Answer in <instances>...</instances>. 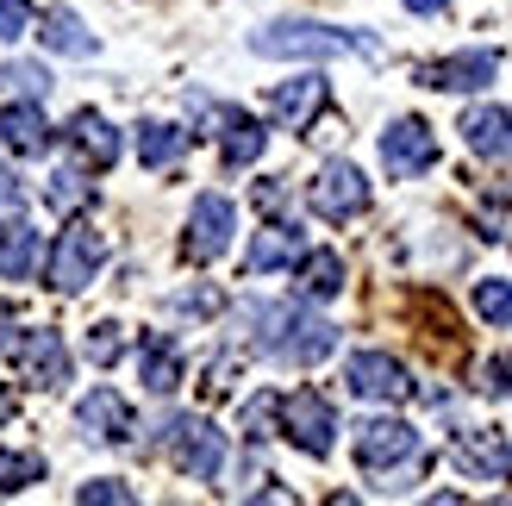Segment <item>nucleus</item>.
Here are the masks:
<instances>
[{
  "instance_id": "c756f323",
  "label": "nucleus",
  "mask_w": 512,
  "mask_h": 506,
  "mask_svg": "<svg viewBox=\"0 0 512 506\" xmlns=\"http://www.w3.org/2000/svg\"><path fill=\"white\" fill-rule=\"evenodd\" d=\"M475 313L488 319V325H512V282H475Z\"/></svg>"
},
{
  "instance_id": "9b49d317",
  "label": "nucleus",
  "mask_w": 512,
  "mask_h": 506,
  "mask_svg": "<svg viewBox=\"0 0 512 506\" xmlns=\"http://www.w3.org/2000/svg\"><path fill=\"white\" fill-rule=\"evenodd\" d=\"M313 213L331 219V225L369 213V182H363V169H356V163H325L319 182H313Z\"/></svg>"
},
{
  "instance_id": "f03ea898",
  "label": "nucleus",
  "mask_w": 512,
  "mask_h": 506,
  "mask_svg": "<svg viewBox=\"0 0 512 506\" xmlns=\"http://www.w3.org/2000/svg\"><path fill=\"white\" fill-rule=\"evenodd\" d=\"M250 50L256 57H281V63H331V57L381 63L375 32H344V25H319V19H275L263 32H250Z\"/></svg>"
},
{
  "instance_id": "f257e3e1",
  "label": "nucleus",
  "mask_w": 512,
  "mask_h": 506,
  "mask_svg": "<svg viewBox=\"0 0 512 506\" xmlns=\"http://www.w3.org/2000/svg\"><path fill=\"white\" fill-rule=\"evenodd\" d=\"M244 319L256 325L250 344L263 350V357H275V363L313 369V363H325L331 350H338V325L319 319L313 307H300V300H269V307H244Z\"/></svg>"
},
{
  "instance_id": "0eeeda50",
  "label": "nucleus",
  "mask_w": 512,
  "mask_h": 506,
  "mask_svg": "<svg viewBox=\"0 0 512 506\" xmlns=\"http://www.w3.org/2000/svg\"><path fill=\"white\" fill-rule=\"evenodd\" d=\"M344 382H350L356 400H381V407L413 400V375H406V363L388 357V350H356V357L344 363Z\"/></svg>"
},
{
  "instance_id": "423d86ee",
  "label": "nucleus",
  "mask_w": 512,
  "mask_h": 506,
  "mask_svg": "<svg viewBox=\"0 0 512 506\" xmlns=\"http://www.w3.org/2000/svg\"><path fill=\"white\" fill-rule=\"evenodd\" d=\"M163 444L182 475H194V482H213V475L225 469V432L207 419H163Z\"/></svg>"
},
{
  "instance_id": "473e14b6",
  "label": "nucleus",
  "mask_w": 512,
  "mask_h": 506,
  "mask_svg": "<svg viewBox=\"0 0 512 506\" xmlns=\"http://www.w3.org/2000/svg\"><path fill=\"white\" fill-rule=\"evenodd\" d=\"M38 25V7L32 0H0V38H25Z\"/></svg>"
},
{
  "instance_id": "4c0bfd02",
  "label": "nucleus",
  "mask_w": 512,
  "mask_h": 506,
  "mask_svg": "<svg viewBox=\"0 0 512 506\" xmlns=\"http://www.w3.org/2000/svg\"><path fill=\"white\" fill-rule=\"evenodd\" d=\"M406 7H413V13H444L450 0H406Z\"/></svg>"
},
{
  "instance_id": "4be33fe9",
  "label": "nucleus",
  "mask_w": 512,
  "mask_h": 506,
  "mask_svg": "<svg viewBox=\"0 0 512 506\" xmlns=\"http://www.w3.org/2000/svg\"><path fill=\"white\" fill-rule=\"evenodd\" d=\"M463 144L475 157H512V113L506 107H469L463 113Z\"/></svg>"
},
{
  "instance_id": "2f4dec72",
  "label": "nucleus",
  "mask_w": 512,
  "mask_h": 506,
  "mask_svg": "<svg viewBox=\"0 0 512 506\" xmlns=\"http://www.w3.org/2000/svg\"><path fill=\"white\" fill-rule=\"evenodd\" d=\"M88 363H100V369H107V363H119V350H125V338H119V325H107V319H100V325H88Z\"/></svg>"
},
{
  "instance_id": "7c9ffc66",
  "label": "nucleus",
  "mask_w": 512,
  "mask_h": 506,
  "mask_svg": "<svg viewBox=\"0 0 512 506\" xmlns=\"http://www.w3.org/2000/svg\"><path fill=\"white\" fill-rule=\"evenodd\" d=\"M75 500H82V506H125V500H138V494H132V482H119V475H100V482L75 488Z\"/></svg>"
},
{
  "instance_id": "5701e85b",
  "label": "nucleus",
  "mask_w": 512,
  "mask_h": 506,
  "mask_svg": "<svg viewBox=\"0 0 512 506\" xmlns=\"http://www.w3.org/2000/svg\"><path fill=\"white\" fill-rule=\"evenodd\" d=\"M69 144L82 150V157H88L94 169H113V163H119V132H113V125L100 119L94 107H82V113L69 119Z\"/></svg>"
},
{
  "instance_id": "7ed1b4c3",
  "label": "nucleus",
  "mask_w": 512,
  "mask_h": 506,
  "mask_svg": "<svg viewBox=\"0 0 512 506\" xmlns=\"http://www.w3.org/2000/svg\"><path fill=\"white\" fill-rule=\"evenodd\" d=\"M356 469L375 475L381 494H400L431 469V450L419 444V432L406 419H363L356 425Z\"/></svg>"
},
{
  "instance_id": "20e7f679",
  "label": "nucleus",
  "mask_w": 512,
  "mask_h": 506,
  "mask_svg": "<svg viewBox=\"0 0 512 506\" xmlns=\"http://www.w3.org/2000/svg\"><path fill=\"white\" fill-rule=\"evenodd\" d=\"M281 432H288V444L306 450V457H331L338 413H331V400L319 388H294V394H281Z\"/></svg>"
},
{
  "instance_id": "c9c22d12",
  "label": "nucleus",
  "mask_w": 512,
  "mask_h": 506,
  "mask_svg": "<svg viewBox=\"0 0 512 506\" xmlns=\"http://www.w3.org/2000/svg\"><path fill=\"white\" fill-rule=\"evenodd\" d=\"M169 307H175V313H219V294H213V288H188V294H175Z\"/></svg>"
},
{
  "instance_id": "f8f14e48",
  "label": "nucleus",
  "mask_w": 512,
  "mask_h": 506,
  "mask_svg": "<svg viewBox=\"0 0 512 506\" xmlns=\"http://www.w3.org/2000/svg\"><path fill=\"white\" fill-rule=\"evenodd\" d=\"M494 75H500V50H456L444 63H425L419 82L438 88V94H481Z\"/></svg>"
},
{
  "instance_id": "4468645a",
  "label": "nucleus",
  "mask_w": 512,
  "mask_h": 506,
  "mask_svg": "<svg viewBox=\"0 0 512 506\" xmlns=\"http://www.w3.org/2000/svg\"><path fill=\"white\" fill-rule=\"evenodd\" d=\"M19 382H32V388H63L69 382V344H63V332L38 325V332L19 338Z\"/></svg>"
},
{
  "instance_id": "6e6552de",
  "label": "nucleus",
  "mask_w": 512,
  "mask_h": 506,
  "mask_svg": "<svg viewBox=\"0 0 512 506\" xmlns=\"http://www.w3.org/2000/svg\"><path fill=\"white\" fill-rule=\"evenodd\" d=\"M232 232H238V207L225 194H200L194 213H188V232H182V257L188 263H213V257H225Z\"/></svg>"
},
{
  "instance_id": "dca6fc26",
  "label": "nucleus",
  "mask_w": 512,
  "mask_h": 506,
  "mask_svg": "<svg viewBox=\"0 0 512 506\" xmlns=\"http://www.w3.org/2000/svg\"><path fill=\"white\" fill-rule=\"evenodd\" d=\"M300 250H306V238H300V225H288V219H269L263 232L250 238V250H244V275L294 269V263H300Z\"/></svg>"
},
{
  "instance_id": "58836bf2",
  "label": "nucleus",
  "mask_w": 512,
  "mask_h": 506,
  "mask_svg": "<svg viewBox=\"0 0 512 506\" xmlns=\"http://www.w3.org/2000/svg\"><path fill=\"white\" fill-rule=\"evenodd\" d=\"M7 332H13V313L0 307V350H7Z\"/></svg>"
},
{
  "instance_id": "cd10ccee",
  "label": "nucleus",
  "mask_w": 512,
  "mask_h": 506,
  "mask_svg": "<svg viewBox=\"0 0 512 506\" xmlns=\"http://www.w3.org/2000/svg\"><path fill=\"white\" fill-rule=\"evenodd\" d=\"M0 88H7L13 100H44L50 94V69L44 63H7L0 69Z\"/></svg>"
},
{
  "instance_id": "9d476101",
  "label": "nucleus",
  "mask_w": 512,
  "mask_h": 506,
  "mask_svg": "<svg viewBox=\"0 0 512 506\" xmlns=\"http://www.w3.org/2000/svg\"><path fill=\"white\" fill-rule=\"evenodd\" d=\"M450 457H456V469H463L469 482H512V444H506V432H494V425L456 432Z\"/></svg>"
},
{
  "instance_id": "aec40b11",
  "label": "nucleus",
  "mask_w": 512,
  "mask_h": 506,
  "mask_svg": "<svg viewBox=\"0 0 512 506\" xmlns=\"http://www.w3.org/2000/svg\"><path fill=\"white\" fill-rule=\"evenodd\" d=\"M263 144H269V132H263L250 113H238V107L219 113V163H225V169L256 163V157H263Z\"/></svg>"
},
{
  "instance_id": "f3484780",
  "label": "nucleus",
  "mask_w": 512,
  "mask_h": 506,
  "mask_svg": "<svg viewBox=\"0 0 512 506\" xmlns=\"http://www.w3.org/2000/svg\"><path fill=\"white\" fill-rule=\"evenodd\" d=\"M0 144H7L13 157H44L50 150V119L38 113V100H13V107L0 113Z\"/></svg>"
},
{
  "instance_id": "412c9836",
  "label": "nucleus",
  "mask_w": 512,
  "mask_h": 506,
  "mask_svg": "<svg viewBox=\"0 0 512 506\" xmlns=\"http://www.w3.org/2000/svg\"><path fill=\"white\" fill-rule=\"evenodd\" d=\"M38 38H44V50H57V57H94V50H100V38L82 25V13H75V7L38 13Z\"/></svg>"
},
{
  "instance_id": "b1692460",
  "label": "nucleus",
  "mask_w": 512,
  "mask_h": 506,
  "mask_svg": "<svg viewBox=\"0 0 512 506\" xmlns=\"http://www.w3.org/2000/svg\"><path fill=\"white\" fill-rule=\"evenodd\" d=\"M338 294H344L338 250H300V300H338Z\"/></svg>"
},
{
  "instance_id": "e433bc0d",
  "label": "nucleus",
  "mask_w": 512,
  "mask_h": 506,
  "mask_svg": "<svg viewBox=\"0 0 512 506\" xmlns=\"http://www.w3.org/2000/svg\"><path fill=\"white\" fill-rule=\"evenodd\" d=\"M13 407H19V400H13V388H7V382H0V425H7V419H13Z\"/></svg>"
},
{
  "instance_id": "a878e982",
  "label": "nucleus",
  "mask_w": 512,
  "mask_h": 506,
  "mask_svg": "<svg viewBox=\"0 0 512 506\" xmlns=\"http://www.w3.org/2000/svg\"><path fill=\"white\" fill-rule=\"evenodd\" d=\"M44 482V457L38 450H0V494H25Z\"/></svg>"
},
{
  "instance_id": "6ab92c4d",
  "label": "nucleus",
  "mask_w": 512,
  "mask_h": 506,
  "mask_svg": "<svg viewBox=\"0 0 512 506\" xmlns=\"http://www.w3.org/2000/svg\"><path fill=\"white\" fill-rule=\"evenodd\" d=\"M182 350H175V338H163V332H150L144 344H138V382L150 388V394H175L182 388Z\"/></svg>"
},
{
  "instance_id": "393cba45",
  "label": "nucleus",
  "mask_w": 512,
  "mask_h": 506,
  "mask_svg": "<svg viewBox=\"0 0 512 506\" xmlns=\"http://www.w3.org/2000/svg\"><path fill=\"white\" fill-rule=\"evenodd\" d=\"M182 157H188V132H182V125H163V119L138 125V163L144 169H175Z\"/></svg>"
},
{
  "instance_id": "2eb2a0df",
  "label": "nucleus",
  "mask_w": 512,
  "mask_h": 506,
  "mask_svg": "<svg viewBox=\"0 0 512 506\" xmlns=\"http://www.w3.org/2000/svg\"><path fill=\"white\" fill-rule=\"evenodd\" d=\"M269 113L288 132H313V119L325 113V75H294V82L269 88Z\"/></svg>"
},
{
  "instance_id": "bb28decb",
  "label": "nucleus",
  "mask_w": 512,
  "mask_h": 506,
  "mask_svg": "<svg viewBox=\"0 0 512 506\" xmlns=\"http://www.w3.org/2000/svg\"><path fill=\"white\" fill-rule=\"evenodd\" d=\"M44 194H50V207H57V213H75V207H88V200H94V182H88L75 163H63L57 175H50Z\"/></svg>"
},
{
  "instance_id": "a211bd4d",
  "label": "nucleus",
  "mask_w": 512,
  "mask_h": 506,
  "mask_svg": "<svg viewBox=\"0 0 512 506\" xmlns=\"http://www.w3.org/2000/svg\"><path fill=\"white\" fill-rule=\"evenodd\" d=\"M44 263V244L32 232V219H0V275L7 282H32Z\"/></svg>"
},
{
  "instance_id": "ddd939ff",
  "label": "nucleus",
  "mask_w": 512,
  "mask_h": 506,
  "mask_svg": "<svg viewBox=\"0 0 512 506\" xmlns=\"http://www.w3.org/2000/svg\"><path fill=\"white\" fill-rule=\"evenodd\" d=\"M75 425H82L94 444H132L138 413L125 407V394H119V388H94V394L75 400Z\"/></svg>"
},
{
  "instance_id": "39448f33",
  "label": "nucleus",
  "mask_w": 512,
  "mask_h": 506,
  "mask_svg": "<svg viewBox=\"0 0 512 506\" xmlns=\"http://www.w3.org/2000/svg\"><path fill=\"white\" fill-rule=\"evenodd\" d=\"M107 263V238L94 232V225H63V238H57V250H50V288L57 294H82L88 282H94V269Z\"/></svg>"
},
{
  "instance_id": "72a5a7b5",
  "label": "nucleus",
  "mask_w": 512,
  "mask_h": 506,
  "mask_svg": "<svg viewBox=\"0 0 512 506\" xmlns=\"http://www.w3.org/2000/svg\"><path fill=\"white\" fill-rule=\"evenodd\" d=\"M0 219H25V182L0 163Z\"/></svg>"
},
{
  "instance_id": "c85d7f7f",
  "label": "nucleus",
  "mask_w": 512,
  "mask_h": 506,
  "mask_svg": "<svg viewBox=\"0 0 512 506\" xmlns=\"http://www.w3.org/2000/svg\"><path fill=\"white\" fill-rule=\"evenodd\" d=\"M281 419V394L275 388H263V394H250L244 400V413H238V425H244V438L256 444V438H269V425Z\"/></svg>"
},
{
  "instance_id": "1a4fd4ad",
  "label": "nucleus",
  "mask_w": 512,
  "mask_h": 506,
  "mask_svg": "<svg viewBox=\"0 0 512 506\" xmlns=\"http://www.w3.org/2000/svg\"><path fill=\"white\" fill-rule=\"evenodd\" d=\"M438 163V138H431L425 119H394L388 132H381V169L394 175V182H413Z\"/></svg>"
},
{
  "instance_id": "f704fd0d",
  "label": "nucleus",
  "mask_w": 512,
  "mask_h": 506,
  "mask_svg": "<svg viewBox=\"0 0 512 506\" xmlns=\"http://www.w3.org/2000/svg\"><path fill=\"white\" fill-rule=\"evenodd\" d=\"M481 394H494V400H506V394H512V363H506V357L481 363Z\"/></svg>"
}]
</instances>
